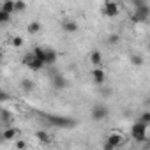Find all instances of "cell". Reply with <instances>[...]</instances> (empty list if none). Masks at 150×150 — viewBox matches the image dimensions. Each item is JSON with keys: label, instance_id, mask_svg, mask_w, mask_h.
Returning a JSON list of instances; mask_svg holds the SVG:
<instances>
[{"label": "cell", "instance_id": "16", "mask_svg": "<svg viewBox=\"0 0 150 150\" xmlns=\"http://www.w3.org/2000/svg\"><path fill=\"white\" fill-rule=\"evenodd\" d=\"M27 30H28V34H37L41 30V23L39 21H30L28 27H27Z\"/></svg>", "mask_w": 150, "mask_h": 150}, {"label": "cell", "instance_id": "24", "mask_svg": "<svg viewBox=\"0 0 150 150\" xmlns=\"http://www.w3.org/2000/svg\"><path fill=\"white\" fill-rule=\"evenodd\" d=\"M11 44H13L14 48H20V46L23 44V39H21L20 35H16V37H13V39H11Z\"/></svg>", "mask_w": 150, "mask_h": 150}, {"label": "cell", "instance_id": "26", "mask_svg": "<svg viewBox=\"0 0 150 150\" xmlns=\"http://www.w3.org/2000/svg\"><path fill=\"white\" fill-rule=\"evenodd\" d=\"M9 99V96L6 94V92H2V90H0V103H4V101H7Z\"/></svg>", "mask_w": 150, "mask_h": 150}, {"label": "cell", "instance_id": "4", "mask_svg": "<svg viewBox=\"0 0 150 150\" xmlns=\"http://www.w3.org/2000/svg\"><path fill=\"white\" fill-rule=\"evenodd\" d=\"M92 118L96 120V122H101V120H104L108 115H110V108L108 106H104V104H96L94 108H92Z\"/></svg>", "mask_w": 150, "mask_h": 150}, {"label": "cell", "instance_id": "22", "mask_svg": "<svg viewBox=\"0 0 150 150\" xmlns=\"http://www.w3.org/2000/svg\"><path fill=\"white\" fill-rule=\"evenodd\" d=\"M11 21V16L6 14L4 11H0V25H4V23H9Z\"/></svg>", "mask_w": 150, "mask_h": 150}, {"label": "cell", "instance_id": "5", "mask_svg": "<svg viewBox=\"0 0 150 150\" xmlns=\"http://www.w3.org/2000/svg\"><path fill=\"white\" fill-rule=\"evenodd\" d=\"M106 143H108L110 146H113V148H118V146H122V145L125 143V138H124V134H120V132H111V134H108Z\"/></svg>", "mask_w": 150, "mask_h": 150}, {"label": "cell", "instance_id": "18", "mask_svg": "<svg viewBox=\"0 0 150 150\" xmlns=\"http://www.w3.org/2000/svg\"><path fill=\"white\" fill-rule=\"evenodd\" d=\"M106 41H108V44H110V46H117V44L120 42V35H118V34H110Z\"/></svg>", "mask_w": 150, "mask_h": 150}, {"label": "cell", "instance_id": "15", "mask_svg": "<svg viewBox=\"0 0 150 150\" xmlns=\"http://www.w3.org/2000/svg\"><path fill=\"white\" fill-rule=\"evenodd\" d=\"M35 138H37V141H41L42 145L51 143V136H50L46 131H37V132H35Z\"/></svg>", "mask_w": 150, "mask_h": 150}, {"label": "cell", "instance_id": "19", "mask_svg": "<svg viewBox=\"0 0 150 150\" xmlns=\"http://www.w3.org/2000/svg\"><path fill=\"white\" fill-rule=\"evenodd\" d=\"M131 62H132V65H143L145 60L139 53H134V55H131Z\"/></svg>", "mask_w": 150, "mask_h": 150}, {"label": "cell", "instance_id": "2", "mask_svg": "<svg viewBox=\"0 0 150 150\" xmlns=\"http://www.w3.org/2000/svg\"><path fill=\"white\" fill-rule=\"evenodd\" d=\"M42 117L55 127H74L76 125V120L74 118H65V117H55V115H46L42 113Z\"/></svg>", "mask_w": 150, "mask_h": 150}, {"label": "cell", "instance_id": "12", "mask_svg": "<svg viewBox=\"0 0 150 150\" xmlns=\"http://www.w3.org/2000/svg\"><path fill=\"white\" fill-rule=\"evenodd\" d=\"M0 11H4L6 14L13 16L14 14V0H6V2L0 4Z\"/></svg>", "mask_w": 150, "mask_h": 150}, {"label": "cell", "instance_id": "21", "mask_svg": "<svg viewBox=\"0 0 150 150\" xmlns=\"http://www.w3.org/2000/svg\"><path fill=\"white\" fill-rule=\"evenodd\" d=\"M139 122H141V124H145V125H148V124H150V111H143V115H141Z\"/></svg>", "mask_w": 150, "mask_h": 150}, {"label": "cell", "instance_id": "6", "mask_svg": "<svg viewBox=\"0 0 150 150\" xmlns=\"http://www.w3.org/2000/svg\"><path fill=\"white\" fill-rule=\"evenodd\" d=\"M23 64H25L27 67H30L32 71H41V69H42V62H41V60H37L32 53H27V55H25Z\"/></svg>", "mask_w": 150, "mask_h": 150}, {"label": "cell", "instance_id": "13", "mask_svg": "<svg viewBox=\"0 0 150 150\" xmlns=\"http://www.w3.org/2000/svg\"><path fill=\"white\" fill-rule=\"evenodd\" d=\"M62 27H64V30H65V32H69V34H74V32L80 28V27H78V23L74 21V20H65Z\"/></svg>", "mask_w": 150, "mask_h": 150}, {"label": "cell", "instance_id": "8", "mask_svg": "<svg viewBox=\"0 0 150 150\" xmlns=\"http://www.w3.org/2000/svg\"><path fill=\"white\" fill-rule=\"evenodd\" d=\"M51 87L55 90H62L67 87V80L65 76H62V74H53V78H51Z\"/></svg>", "mask_w": 150, "mask_h": 150}, {"label": "cell", "instance_id": "9", "mask_svg": "<svg viewBox=\"0 0 150 150\" xmlns=\"http://www.w3.org/2000/svg\"><path fill=\"white\" fill-rule=\"evenodd\" d=\"M92 80H94L97 85H103V83L106 81V72H104V69L94 67V71H92Z\"/></svg>", "mask_w": 150, "mask_h": 150}, {"label": "cell", "instance_id": "14", "mask_svg": "<svg viewBox=\"0 0 150 150\" xmlns=\"http://www.w3.org/2000/svg\"><path fill=\"white\" fill-rule=\"evenodd\" d=\"M0 120L4 122L6 127H11V122H13V115L9 110H0Z\"/></svg>", "mask_w": 150, "mask_h": 150}, {"label": "cell", "instance_id": "25", "mask_svg": "<svg viewBox=\"0 0 150 150\" xmlns=\"http://www.w3.org/2000/svg\"><path fill=\"white\" fill-rule=\"evenodd\" d=\"M16 148H18V150H25V148H27V143H25V141H18V143H16Z\"/></svg>", "mask_w": 150, "mask_h": 150}, {"label": "cell", "instance_id": "28", "mask_svg": "<svg viewBox=\"0 0 150 150\" xmlns=\"http://www.w3.org/2000/svg\"><path fill=\"white\" fill-rule=\"evenodd\" d=\"M2 58H4V53H2V51H0V62H2Z\"/></svg>", "mask_w": 150, "mask_h": 150}, {"label": "cell", "instance_id": "17", "mask_svg": "<svg viewBox=\"0 0 150 150\" xmlns=\"http://www.w3.org/2000/svg\"><path fill=\"white\" fill-rule=\"evenodd\" d=\"M101 60H103L101 51H92V53H90V62H92L94 65H99V64H101Z\"/></svg>", "mask_w": 150, "mask_h": 150}, {"label": "cell", "instance_id": "1", "mask_svg": "<svg viewBox=\"0 0 150 150\" xmlns=\"http://www.w3.org/2000/svg\"><path fill=\"white\" fill-rule=\"evenodd\" d=\"M150 16V6L145 2L138 7H134V13L131 14V21L132 23H141V21H146Z\"/></svg>", "mask_w": 150, "mask_h": 150}, {"label": "cell", "instance_id": "11", "mask_svg": "<svg viewBox=\"0 0 150 150\" xmlns=\"http://www.w3.org/2000/svg\"><path fill=\"white\" fill-rule=\"evenodd\" d=\"M16 136H18V131L14 127H6L2 131V141H13Z\"/></svg>", "mask_w": 150, "mask_h": 150}, {"label": "cell", "instance_id": "3", "mask_svg": "<svg viewBox=\"0 0 150 150\" xmlns=\"http://www.w3.org/2000/svg\"><path fill=\"white\" fill-rule=\"evenodd\" d=\"M146 129H148V125H145V124H141L139 120L131 127V136L136 139V141H146Z\"/></svg>", "mask_w": 150, "mask_h": 150}, {"label": "cell", "instance_id": "10", "mask_svg": "<svg viewBox=\"0 0 150 150\" xmlns=\"http://www.w3.org/2000/svg\"><path fill=\"white\" fill-rule=\"evenodd\" d=\"M57 60V53L50 48H44V57H42V65H51Z\"/></svg>", "mask_w": 150, "mask_h": 150}, {"label": "cell", "instance_id": "20", "mask_svg": "<svg viewBox=\"0 0 150 150\" xmlns=\"http://www.w3.org/2000/svg\"><path fill=\"white\" fill-rule=\"evenodd\" d=\"M21 88L27 90V92L34 90V81H30V80H21Z\"/></svg>", "mask_w": 150, "mask_h": 150}, {"label": "cell", "instance_id": "27", "mask_svg": "<svg viewBox=\"0 0 150 150\" xmlns=\"http://www.w3.org/2000/svg\"><path fill=\"white\" fill-rule=\"evenodd\" d=\"M103 150H115V148H113V146H110V145L104 141V145H103Z\"/></svg>", "mask_w": 150, "mask_h": 150}, {"label": "cell", "instance_id": "23", "mask_svg": "<svg viewBox=\"0 0 150 150\" xmlns=\"http://www.w3.org/2000/svg\"><path fill=\"white\" fill-rule=\"evenodd\" d=\"M25 9H27V4H25V2H14V13L25 11Z\"/></svg>", "mask_w": 150, "mask_h": 150}, {"label": "cell", "instance_id": "7", "mask_svg": "<svg viewBox=\"0 0 150 150\" xmlns=\"http://www.w3.org/2000/svg\"><path fill=\"white\" fill-rule=\"evenodd\" d=\"M103 13H104V16H108V18H115V16L120 13V7H118L117 2H106L104 7H103Z\"/></svg>", "mask_w": 150, "mask_h": 150}, {"label": "cell", "instance_id": "29", "mask_svg": "<svg viewBox=\"0 0 150 150\" xmlns=\"http://www.w3.org/2000/svg\"><path fill=\"white\" fill-rule=\"evenodd\" d=\"M0 143H2V132H0Z\"/></svg>", "mask_w": 150, "mask_h": 150}]
</instances>
